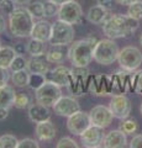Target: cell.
Instances as JSON below:
<instances>
[{
	"instance_id": "1",
	"label": "cell",
	"mask_w": 142,
	"mask_h": 148,
	"mask_svg": "<svg viewBox=\"0 0 142 148\" xmlns=\"http://www.w3.org/2000/svg\"><path fill=\"white\" fill-rule=\"evenodd\" d=\"M140 26L139 20L129 15H111L103 24V32L108 38H130Z\"/></svg>"
},
{
	"instance_id": "2",
	"label": "cell",
	"mask_w": 142,
	"mask_h": 148,
	"mask_svg": "<svg viewBox=\"0 0 142 148\" xmlns=\"http://www.w3.org/2000/svg\"><path fill=\"white\" fill-rule=\"evenodd\" d=\"M98 40L95 37H86V38L72 42L68 49V59L74 67H88L93 61V52Z\"/></svg>"
},
{
	"instance_id": "3",
	"label": "cell",
	"mask_w": 142,
	"mask_h": 148,
	"mask_svg": "<svg viewBox=\"0 0 142 148\" xmlns=\"http://www.w3.org/2000/svg\"><path fill=\"white\" fill-rule=\"evenodd\" d=\"M34 24L35 18L27 10V8H16L15 11L9 16V30L14 37H30Z\"/></svg>"
},
{
	"instance_id": "4",
	"label": "cell",
	"mask_w": 142,
	"mask_h": 148,
	"mask_svg": "<svg viewBox=\"0 0 142 148\" xmlns=\"http://www.w3.org/2000/svg\"><path fill=\"white\" fill-rule=\"evenodd\" d=\"M119 47L115 43V41L111 38L100 40L95 45L93 59L100 66H110L115 61H117L119 57Z\"/></svg>"
},
{
	"instance_id": "5",
	"label": "cell",
	"mask_w": 142,
	"mask_h": 148,
	"mask_svg": "<svg viewBox=\"0 0 142 148\" xmlns=\"http://www.w3.org/2000/svg\"><path fill=\"white\" fill-rule=\"evenodd\" d=\"M74 27L73 25L64 22L62 20H57L52 24V32L49 37L51 46H68L74 41Z\"/></svg>"
},
{
	"instance_id": "6",
	"label": "cell",
	"mask_w": 142,
	"mask_h": 148,
	"mask_svg": "<svg viewBox=\"0 0 142 148\" xmlns=\"http://www.w3.org/2000/svg\"><path fill=\"white\" fill-rule=\"evenodd\" d=\"M72 72V80L68 85V90L72 96H83L85 92H88V79L90 77V73L88 71V67H74L71 69Z\"/></svg>"
},
{
	"instance_id": "7",
	"label": "cell",
	"mask_w": 142,
	"mask_h": 148,
	"mask_svg": "<svg viewBox=\"0 0 142 148\" xmlns=\"http://www.w3.org/2000/svg\"><path fill=\"white\" fill-rule=\"evenodd\" d=\"M117 62L123 71L135 72L142 64V52L137 47H134V46L123 47L119 52Z\"/></svg>"
},
{
	"instance_id": "8",
	"label": "cell",
	"mask_w": 142,
	"mask_h": 148,
	"mask_svg": "<svg viewBox=\"0 0 142 148\" xmlns=\"http://www.w3.org/2000/svg\"><path fill=\"white\" fill-rule=\"evenodd\" d=\"M35 96L37 103L43 104L48 108H51V106L53 108V105L57 103V100L62 96V89L59 85L47 80L40 89L36 90Z\"/></svg>"
},
{
	"instance_id": "9",
	"label": "cell",
	"mask_w": 142,
	"mask_h": 148,
	"mask_svg": "<svg viewBox=\"0 0 142 148\" xmlns=\"http://www.w3.org/2000/svg\"><path fill=\"white\" fill-rule=\"evenodd\" d=\"M88 92L97 96L111 95V75L106 74H95L89 77L88 79Z\"/></svg>"
},
{
	"instance_id": "10",
	"label": "cell",
	"mask_w": 142,
	"mask_h": 148,
	"mask_svg": "<svg viewBox=\"0 0 142 148\" xmlns=\"http://www.w3.org/2000/svg\"><path fill=\"white\" fill-rule=\"evenodd\" d=\"M58 20L68 22L71 25H78L83 20V10L79 3L75 0H71L59 6L58 10Z\"/></svg>"
},
{
	"instance_id": "11",
	"label": "cell",
	"mask_w": 142,
	"mask_h": 148,
	"mask_svg": "<svg viewBox=\"0 0 142 148\" xmlns=\"http://www.w3.org/2000/svg\"><path fill=\"white\" fill-rule=\"evenodd\" d=\"M79 137H80V142H82V145H83V147L98 148V147H103L105 132H104L103 127L90 125Z\"/></svg>"
},
{
	"instance_id": "12",
	"label": "cell",
	"mask_w": 142,
	"mask_h": 148,
	"mask_svg": "<svg viewBox=\"0 0 142 148\" xmlns=\"http://www.w3.org/2000/svg\"><path fill=\"white\" fill-rule=\"evenodd\" d=\"M91 125L90 122V117H89V112L85 111H77L73 115H71L68 117L67 121V128L72 135L74 136H80L86 128Z\"/></svg>"
},
{
	"instance_id": "13",
	"label": "cell",
	"mask_w": 142,
	"mask_h": 148,
	"mask_svg": "<svg viewBox=\"0 0 142 148\" xmlns=\"http://www.w3.org/2000/svg\"><path fill=\"white\" fill-rule=\"evenodd\" d=\"M131 101L123 94H116L113 95L111 101H110L109 109L113 112L114 117L119 120H123L130 116L131 114Z\"/></svg>"
},
{
	"instance_id": "14",
	"label": "cell",
	"mask_w": 142,
	"mask_h": 148,
	"mask_svg": "<svg viewBox=\"0 0 142 148\" xmlns=\"http://www.w3.org/2000/svg\"><path fill=\"white\" fill-rule=\"evenodd\" d=\"M89 117H90L91 125L106 128L111 125L114 115H113L111 111H110V109L106 108V106L97 105L89 111Z\"/></svg>"
},
{
	"instance_id": "15",
	"label": "cell",
	"mask_w": 142,
	"mask_h": 148,
	"mask_svg": "<svg viewBox=\"0 0 142 148\" xmlns=\"http://www.w3.org/2000/svg\"><path fill=\"white\" fill-rule=\"evenodd\" d=\"M54 112L59 116L63 117H69L71 115L80 110V105L78 103V100L75 99V96H61L57 103L53 105Z\"/></svg>"
},
{
	"instance_id": "16",
	"label": "cell",
	"mask_w": 142,
	"mask_h": 148,
	"mask_svg": "<svg viewBox=\"0 0 142 148\" xmlns=\"http://www.w3.org/2000/svg\"><path fill=\"white\" fill-rule=\"evenodd\" d=\"M46 75V80L52 82L54 84H57L59 86H66L68 88V85L71 84L72 80V72L69 68H67L66 66H59L54 67L53 69H49V71L45 74Z\"/></svg>"
},
{
	"instance_id": "17",
	"label": "cell",
	"mask_w": 142,
	"mask_h": 148,
	"mask_svg": "<svg viewBox=\"0 0 142 148\" xmlns=\"http://www.w3.org/2000/svg\"><path fill=\"white\" fill-rule=\"evenodd\" d=\"M35 135L40 142H51L57 135V130L51 122V120H47V121L36 123Z\"/></svg>"
},
{
	"instance_id": "18",
	"label": "cell",
	"mask_w": 142,
	"mask_h": 148,
	"mask_svg": "<svg viewBox=\"0 0 142 148\" xmlns=\"http://www.w3.org/2000/svg\"><path fill=\"white\" fill-rule=\"evenodd\" d=\"M131 72L127 71H119L116 73H114L111 75V95L116 94H125L127 90V82H129Z\"/></svg>"
},
{
	"instance_id": "19",
	"label": "cell",
	"mask_w": 142,
	"mask_h": 148,
	"mask_svg": "<svg viewBox=\"0 0 142 148\" xmlns=\"http://www.w3.org/2000/svg\"><path fill=\"white\" fill-rule=\"evenodd\" d=\"M127 146L126 135L121 130H113L105 135L103 147L105 148H125Z\"/></svg>"
},
{
	"instance_id": "20",
	"label": "cell",
	"mask_w": 142,
	"mask_h": 148,
	"mask_svg": "<svg viewBox=\"0 0 142 148\" xmlns=\"http://www.w3.org/2000/svg\"><path fill=\"white\" fill-rule=\"evenodd\" d=\"M27 114H29V117L34 123L47 121V120L51 119V112H49L48 106L40 104V103L30 104Z\"/></svg>"
},
{
	"instance_id": "21",
	"label": "cell",
	"mask_w": 142,
	"mask_h": 148,
	"mask_svg": "<svg viewBox=\"0 0 142 148\" xmlns=\"http://www.w3.org/2000/svg\"><path fill=\"white\" fill-rule=\"evenodd\" d=\"M51 32H52V24L41 18V20H37L34 24L32 31H31V37L41 40L43 42H48L49 37H51Z\"/></svg>"
},
{
	"instance_id": "22",
	"label": "cell",
	"mask_w": 142,
	"mask_h": 148,
	"mask_svg": "<svg viewBox=\"0 0 142 148\" xmlns=\"http://www.w3.org/2000/svg\"><path fill=\"white\" fill-rule=\"evenodd\" d=\"M26 69L30 73H38V74H46L49 71V62L46 54L42 56H35L31 57L27 61Z\"/></svg>"
},
{
	"instance_id": "23",
	"label": "cell",
	"mask_w": 142,
	"mask_h": 148,
	"mask_svg": "<svg viewBox=\"0 0 142 148\" xmlns=\"http://www.w3.org/2000/svg\"><path fill=\"white\" fill-rule=\"evenodd\" d=\"M109 14L108 10L105 8H103L102 5H94L89 9L88 14H86V18L89 20V22L94 25H103L105 21L108 20Z\"/></svg>"
},
{
	"instance_id": "24",
	"label": "cell",
	"mask_w": 142,
	"mask_h": 148,
	"mask_svg": "<svg viewBox=\"0 0 142 148\" xmlns=\"http://www.w3.org/2000/svg\"><path fill=\"white\" fill-rule=\"evenodd\" d=\"M46 57L49 63L62 64L68 58V51L66 52L64 46H52V48L46 52Z\"/></svg>"
},
{
	"instance_id": "25",
	"label": "cell",
	"mask_w": 142,
	"mask_h": 148,
	"mask_svg": "<svg viewBox=\"0 0 142 148\" xmlns=\"http://www.w3.org/2000/svg\"><path fill=\"white\" fill-rule=\"evenodd\" d=\"M16 92L15 89L10 85H4L0 86V106L5 109H10L14 106V101H15Z\"/></svg>"
},
{
	"instance_id": "26",
	"label": "cell",
	"mask_w": 142,
	"mask_h": 148,
	"mask_svg": "<svg viewBox=\"0 0 142 148\" xmlns=\"http://www.w3.org/2000/svg\"><path fill=\"white\" fill-rule=\"evenodd\" d=\"M17 56L16 51L14 47H10V46H1L0 47V67L3 68H10L11 63Z\"/></svg>"
},
{
	"instance_id": "27",
	"label": "cell",
	"mask_w": 142,
	"mask_h": 148,
	"mask_svg": "<svg viewBox=\"0 0 142 148\" xmlns=\"http://www.w3.org/2000/svg\"><path fill=\"white\" fill-rule=\"evenodd\" d=\"M45 43L46 42H43V41L31 37V40L26 43V52L29 53L31 57L46 54V45Z\"/></svg>"
},
{
	"instance_id": "28",
	"label": "cell",
	"mask_w": 142,
	"mask_h": 148,
	"mask_svg": "<svg viewBox=\"0 0 142 148\" xmlns=\"http://www.w3.org/2000/svg\"><path fill=\"white\" fill-rule=\"evenodd\" d=\"M29 78H30V72L27 69L12 72L11 74V80L17 88H25L29 85Z\"/></svg>"
},
{
	"instance_id": "29",
	"label": "cell",
	"mask_w": 142,
	"mask_h": 148,
	"mask_svg": "<svg viewBox=\"0 0 142 148\" xmlns=\"http://www.w3.org/2000/svg\"><path fill=\"white\" fill-rule=\"evenodd\" d=\"M119 130H121L126 136H131V135H135L137 132V130H139V123H137V121L135 119L126 117V119L121 120Z\"/></svg>"
},
{
	"instance_id": "30",
	"label": "cell",
	"mask_w": 142,
	"mask_h": 148,
	"mask_svg": "<svg viewBox=\"0 0 142 148\" xmlns=\"http://www.w3.org/2000/svg\"><path fill=\"white\" fill-rule=\"evenodd\" d=\"M27 10L32 15L35 20H41L45 17V9H43V1H32L29 4Z\"/></svg>"
},
{
	"instance_id": "31",
	"label": "cell",
	"mask_w": 142,
	"mask_h": 148,
	"mask_svg": "<svg viewBox=\"0 0 142 148\" xmlns=\"http://www.w3.org/2000/svg\"><path fill=\"white\" fill-rule=\"evenodd\" d=\"M46 80V75L45 74H38V73H30V78H29V88H31L32 90H37L42 86Z\"/></svg>"
},
{
	"instance_id": "32",
	"label": "cell",
	"mask_w": 142,
	"mask_h": 148,
	"mask_svg": "<svg viewBox=\"0 0 142 148\" xmlns=\"http://www.w3.org/2000/svg\"><path fill=\"white\" fill-rule=\"evenodd\" d=\"M31 104V99L30 96L25 94V92H16L15 96V101H14V106L17 109H25L29 108Z\"/></svg>"
},
{
	"instance_id": "33",
	"label": "cell",
	"mask_w": 142,
	"mask_h": 148,
	"mask_svg": "<svg viewBox=\"0 0 142 148\" xmlns=\"http://www.w3.org/2000/svg\"><path fill=\"white\" fill-rule=\"evenodd\" d=\"M17 138L12 135H3L0 137V148H17Z\"/></svg>"
},
{
	"instance_id": "34",
	"label": "cell",
	"mask_w": 142,
	"mask_h": 148,
	"mask_svg": "<svg viewBox=\"0 0 142 148\" xmlns=\"http://www.w3.org/2000/svg\"><path fill=\"white\" fill-rule=\"evenodd\" d=\"M43 9H45V17H53L58 15L59 5L54 4L51 0H46V1H43Z\"/></svg>"
},
{
	"instance_id": "35",
	"label": "cell",
	"mask_w": 142,
	"mask_h": 148,
	"mask_svg": "<svg viewBox=\"0 0 142 148\" xmlns=\"http://www.w3.org/2000/svg\"><path fill=\"white\" fill-rule=\"evenodd\" d=\"M27 66V59L24 57L22 54H17L10 66V71L11 72H16V71H21V69H26Z\"/></svg>"
},
{
	"instance_id": "36",
	"label": "cell",
	"mask_w": 142,
	"mask_h": 148,
	"mask_svg": "<svg viewBox=\"0 0 142 148\" xmlns=\"http://www.w3.org/2000/svg\"><path fill=\"white\" fill-rule=\"evenodd\" d=\"M127 15L136 18V20H141L142 18V1H136L134 4H131L127 10Z\"/></svg>"
},
{
	"instance_id": "37",
	"label": "cell",
	"mask_w": 142,
	"mask_h": 148,
	"mask_svg": "<svg viewBox=\"0 0 142 148\" xmlns=\"http://www.w3.org/2000/svg\"><path fill=\"white\" fill-rule=\"evenodd\" d=\"M56 147L57 148H78V145H77V142L73 140V138L63 137L57 142Z\"/></svg>"
},
{
	"instance_id": "38",
	"label": "cell",
	"mask_w": 142,
	"mask_h": 148,
	"mask_svg": "<svg viewBox=\"0 0 142 148\" xmlns=\"http://www.w3.org/2000/svg\"><path fill=\"white\" fill-rule=\"evenodd\" d=\"M0 9H1L3 12L5 14V15L10 16L11 14L15 11V9H16V3L14 1V0H4V3L1 4Z\"/></svg>"
},
{
	"instance_id": "39",
	"label": "cell",
	"mask_w": 142,
	"mask_h": 148,
	"mask_svg": "<svg viewBox=\"0 0 142 148\" xmlns=\"http://www.w3.org/2000/svg\"><path fill=\"white\" fill-rule=\"evenodd\" d=\"M40 145L37 141L32 140V138H24V140L19 141L17 143V148H38Z\"/></svg>"
},
{
	"instance_id": "40",
	"label": "cell",
	"mask_w": 142,
	"mask_h": 148,
	"mask_svg": "<svg viewBox=\"0 0 142 148\" xmlns=\"http://www.w3.org/2000/svg\"><path fill=\"white\" fill-rule=\"evenodd\" d=\"M9 79H10V73H9V69L0 67V86L6 85Z\"/></svg>"
},
{
	"instance_id": "41",
	"label": "cell",
	"mask_w": 142,
	"mask_h": 148,
	"mask_svg": "<svg viewBox=\"0 0 142 148\" xmlns=\"http://www.w3.org/2000/svg\"><path fill=\"white\" fill-rule=\"evenodd\" d=\"M131 148H142V135H135L130 142Z\"/></svg>"
},
{
	"instance_id": "42",
	"label": "cell",
	"mask_w": 142,
	"mask_h": 148,
	"mask_svg": "<svg viewBox=\"0 0 142 148\" xmlns=\"http://www.w3.org/2000/svg\"><path fill=\"white\" fill-rule=\"evenodd\" d=\"M135 92L139 95H142V71L137 72V78H136V88Z\"/></svg>"
},
{
	"instance_id": "43",
	"label": "cell",
	"mask_w": 142,
	"mask_h": 148,
	"mask_svg": "<svg viewBox=\"0 0 142 148\" xmlns=\"http://www.w3.org/2000/svg\"><path fill=\"white\" fill-rule=\"evenodd\" d=\"M114 3H116L115 0H98L99 5H102L103 8H105L108 11L114 9Z\"/></svg>"
},
{
	"instance_id": "44",
	"label": "cell",
	"mask_w": 142,
	"mask_h": 148,
	"mask_svg": "<svg viewBox=\"0 0 142 148\" xmlns=\"http://www.w3.org/2000/svg\"><path fill=\"white\" fill-rule=\"evenodd\" d=\"M15 51H16V53L17 54H24L26 52V46L24 43H16L15 45Z\"/></svg>"
},
{
	"instance_id": "45",
	"label": "cell",
	"mask_w": 142,
	"mask_h": 148,
	"mask_svg": "<svg viewBox=\"0 0 142 148\" xmlns=\"http://www.w3.org/2000/svg\"><path fill=\"white\" fill-rule=\"evenodd\" d=\"M5 30H6V20H5V17L0 14V35L4 34Z\"/></svg>"
},
{
	"instance_id": "46",
	"label": "cell",
	"mask_w": 142,
	"mask_h": 148,
	"mask_svg": "<svg viewBox=\"0 0 142 148\" xmlns=\"http://www.w3.org/2000/svg\"><path fill=\"white\" fill-rule=\"evenodd\" d=\"M8 116H9V109H5V108H1V106H0V121L8 119Z\"/></svg>"
},
{
	"instance_id": "47",
	"label": "cell",
	"mask_w": 142,
	"mask_h": 148,
	"mask_svg": "<svg viewBox=\"0 0 142 148\" xmlns=\"http://www.w3.org/2000/svg\"><path fill=\"white\" fill-rule=\"evenodd\" d=\"M117 4H120V5H125V6H130L131 4H134L136 1H139V0H115Z\"/></svg>"
},
{
	"instance_id": "48",
	"label": "cell",
	"mask_w": 142,
	"mask_h": 148,
	"mask_svg": "<svg viewBox=\"0 0 142 148\" xmlns=\"http://www.w3.org/2000/svg\"><path fill=\"white\" fill-rule=\"evenodd\" d=\"M14 1L16 3V5H29L31 3V0H14Z\"/></svg>"
},
{
	"instance_id": "49",
	"label": "cell",
	"mask_w": 142,
	"mask_h": 148,
	"mask_svg": "<svg viewBox=\"0 0 142 148\" xmlns=\"http://www.w3.org/2000/svg\"><path fill=\"white\" fill-rule=\"evenodd\" d=\"M51 1H53L54 4H57V5H63L64 3H68V1H71V0H51Z\"/></svg>"
},
{
	"instance_id": "50",
	"label": "cell",
	"mask_w": 142,
	"mask_h": 148,
	"mask_svg": "<svg viewBox=\"0 0 142 148\" xmlns=\"http://www.w3.org/2000/svg\"><path fill=\"white\" fill-rule=\"evenodd\" d=\"M140 45H141V47H142V35L140 36Z\"/></svg>"
},
{
	"instance_id": "51",
	"label": "cell",
	"mask_w": 142,
	"mask_h": 148,
	"mask_svg": "<svg viewBox=\"0 0 142 148\" xmlns=\"http://www.w3.org/2000/svg\"><path fill=\"white\" fill-rule=\"evenodd\" d=\"M140 111H141V115H142V103H141V106H140Z\"/></svg>"
},
{
	"instance_id": "52",
	"label": "cell",
	"mask_w": 142,
	"mask_h": 148,
	"mask_svg": "<svg viewBox=\"0 0 142 148\" xmlns=\"http://www.w3.org/2000/svg\"><path fill=\"white\" fill-rule=\"evenodd\" d=\"M4 3V0H0V6H1V4Z\"/></svg>"
},
{
	"instance_id": "53",
	"label": "cell",
	"mask_w": 142,
	"mask_h": 148,
	"mask_svg": "<svg viewBox=\"0 0 142 148\" xmlns=\"http://www.w3.org/2000/svg\"><path fill=\"white\" fill-rule=\"evenodd\" d=\"M0 47H1V41H0Z\"/></svg>"
}]
</instances>
